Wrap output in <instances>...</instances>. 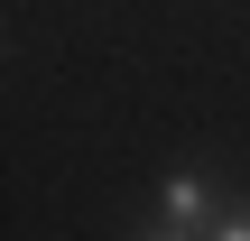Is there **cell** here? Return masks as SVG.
I'll return each instance as SVG.
<instances>
[{
	"instance_id": "1",
	"label": "cell",
	"mask_w": 250,
	"mask_h": 241,
	"mask_svg": "<svg viewBox=\"0 0 250 241\" xmlns=\"http://www.w3.org/2000/svg\"><path fill=\"white\" fill-rule=\"evenodd\" d=\"M158 223L204 241L213 223H223V186H213L204 167H167V176H158Z\"/></svg>"
},
{
	"instance_id": "2",
	"label": "cell",
	"mask_w": 250,
	"mask_h": 241,
	"mask_svg": "<svg viewBox=\"0 0 250 241\" xmlns=\"http://www.w3.org/2000/svg\"><path fill=\"white\" fill-rule=\"evenodd\" d=\"M204 241H250V204H223V223H213Z\"/></svg>"
},
{
	"instance_id": "3",
	"label": "cell",
	"mask_w": 250,
	"mask_h": 241,
	"mask_svg": "<svg viewBox=\"0 0 250 241\" xmlns=\"http://www.w3.org/2000/svg\"><path fill=\"white\" fill-rule=\"evenodd\" d=\"M139 241H195V232H167V223H158V232H139Z\"/></svg>"
}]
</instances>
